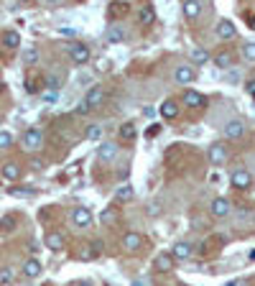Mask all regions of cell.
Returning a JSON list of instances; mask_svg holds the SVG:
<instances>
[{"mask_svg": "<svg viewBox=\"0 0 255 286\" xmlns=\"http://www.w3.org/2000/svg\"><path fill=\"white\" fill-rule=\"evenodd\" d=\"M21 146H23L28 153L41 151V146H44V133H41L39 128H28V131L21 136Z\"/></svg>", "mask_w": 255, "mask_h": 286, "instance_id": "cell-1", "label": "cell"}, {"mask_svg": "<svg viewBox=\"0 0 255 286\" xmlns=\"http://www.w3.org/2000/svg\"><path fill=\"white\" fill-rule=\"evenodd\" d=\"M69 57H71V62L74 64H87L89 62V57H92V51H89V46L87 44H71V49H69Z\"/></svg>", "mask_w": 255, "mask_h": 286, "instance_id": "cell-2", "label": "cell"}, {"mask_svg": "<svg viewBox=\"0 0 255 286\" xmlns=\"http://www.w3.org/2000/svg\"><path fill=\"white\" fill-rule=\"evenodd\" d=\"M102 102H105V90H102L100 84L89 87V90H87V95H84V105H87L89 110H95V108H100Z\"/></svg>", "mask_w": 255, "mask_h": 286, "instance_id": "cell-3", "label": "cell"}, {"mask_svg": "<svg viewBox=\"0 0 255 286\" xmlns=\"http://www.w3.org/2000/svg\"><path fill=\"white\" fill-rule=\"evenodd\" d=\"M230 182H232L235 189H248V187H253V174L248 169H235L232 176H230Z\"/></svg>", "mask_w": 255, "mask_h": 286, "instance_id": "cell-4", "label": "cell"}, {"mask_svg": "<svg viewBox=\"0 0 255 286\" xmlns=\"http://www.w3.org/2000/svg\"><path fill=\"white\" fill-rule=\"evenodd\" d=\"M227 158H230V153H227V148L222 143H212L209 146V161H212V166H225Z\"/></svg>", "mask_w": 255, "mask_h": 286, "instance_id": "cell-5", "label": "cell"}, {"mask_svg": "<svg viewBox=\"0 0 255 286\" xmlns=\"http://www.w3.org/2000/svg\"><path fill=\"white\" fill-rule=\"evenodd\" d=\"M118 151H120V146H118V143L105 141V143H100V148H97V158H100L102 164H110V161L118 156Z\"/></svg>", "mask_w": 255, "mask_h": 286, "instance_id": "cell-6", "label": "cell"}, {"mask_svg": "<svg viewBox=\"0 0 255 286\" xmlns=\"http://www.w3.org/2000/svg\"><path fill=\"white\" fill-rule=\"evenodd\" d=\"M214 31H217V36H220L222 41H230V39L238 36V28H235V23H232L230 18H222V21L214 26Z\"/></svg>", "mask_w": 255, "mask_h": 286, "instance_id": "cell-7", "label": "cell"}, {"mask_svg": "<svg viewBox=\"0 0 255 286\" xmlns=\"http://www.w3.org/2000/svg\"><path fill=\"white\" fill-rule=\"evenodd\" d=\"M174 79H176V84H191L196 79V72H194L191 64H179L174 69Z\"/></svg>", "mask_w": 255, "mask_h": 286, "instance_id": "cell-8", "label": "cell"}, {"mask_svg": "<svg viewBox=\"0 0 255 286\" xmlns=\"http://www.w3.org/2000/svg\"><path fill=\"white\" fill-rule=\"evenodd\" d=\"M191 253H194V245L187 243V240H179V243L171 248V253H169V256H171L174 261H189Z\"/></svg>", "mask_w": 255, "mask_h": 286, "instance_id": "cell-9", "label": "cell"}, {"mask_svg": "<svg viewBox=\"0 0 255 286\" xmlns=\"http://www.w3.org/2000/svg\"><path fill=\"white\" fill-rule=\"evenodd\" d=\"M230 210H232V207H230V200H225V197H214L212 205H209V212H212V217H217V220L227 217Z\"/></svg>", "mask_w": 255, "mask_h": 286, "instance_id": "cell-10", "label": "cell"}, {"mask_svg": "<svg viewBox=\"0 0 255 286\" xmlns=\"http://www.w3.org/2000/svg\"><path fill=\"white\" fill-rule=\"evenodd\" d=\"M71 222H74V227H89V225H92L89 207H74V210H71Z\"/></svg>", "mask_w": 255, "mask_h": 286, "instance_id": "cell-11", "label": "cell"}, {"mask_svg": "<svg viewBox=\"0 0 255 286\" xmlns=\"http://www.w3.org/2000/svg\"><path fill=\"white\" fill-rule=\"evenodd\" d=\"M184 105L191 108V110L204 108V105H207V97H204L202 92H196V90H184Z\"/></svg>", "mask_w": 255, "mask_h": 286, "instance_id": "cell-12", "label": "cell"}, {"mask_svg": "<svg viewBox=\"0 0 255 286\" xmlns=\"http://www.w3.org/2000/svg\"><path fill=\"white\" fill-rule=\"evenodd\" d=\"M123 248L130 251V253L140 251V248H143V235H140V233H133V230L125 233V235H123Z\"/></svg>", "mask_w": 255, "mask_h": 286, "instance_id": "cell-13", "label": "cell"}, {"mask_svg": "<svg viewBox=\"0 0 255 286\" xmlns=\"http://www.w3.org/2000/svg\"><path fill=\"white\" fill-rule=\"evenodd\" d=\"M179 110H181V105H179L176 100H163V105L158 108V113H161L163 120H174V118L179 115Z\"/></svg>", "mask_w": 255, "mask_h": 286, "instance_id": "cell-14", "label": "cell"}, {"mask_svg": "<svg viewBox=\"0 0 255 286\" xmlns=\"http://www.w3.org/2000/svg\"><path fill=\"white\" fill-rule=\"evenodd\" d=\"M125 28L120 26V23H113L107 31H105V39H107V44H123L125 41Z\"/></svg>", "mask_w": 255, "mask_h": 286, "instance_id": "cell-15", "label": "cell"}, {"mask_svg": "<svg viewBox=\"0 0 255 286\" xmlns=\"http://www.w3.org/2000/svg\"><path fill=\"white\" fill-rule=\"evenodd\" d=\"M41 271H44V266H41L39 258H28V261L23 263V276H26V279H39Z\"/></svg>", "mask_w": 255, "mask_h": 286, "instance_id": "cell-16", "label": "cell"}, {"mask_svg": "<svg viewBox=\"0 0 255 286\" xmlns=\"http://www.w3.org/2000/svg\"><path fill=\"white\" fill-rule=\"evenodd\" d=\"M0 174H3V179L15 182V179L21 176V166H18L15 161H5V164H3V169H0Z\"/></svg>", "mask_w": 255, "mask_h": 286, "instance_id": "cell-17", "label": "cell"}, {"mask_svg": "<svg viewBox=\"0 0 255 286\" xmlns=\"http://www.w3.org/2000/svg\"><path fill=\"white\" fill-rule=\"evenodd\" d=\"M46 248H49V251H54V253H59V251L64 248V235H62V233H57V230L46 233Z\"/></svg>", "mask_w": 255, "mask_h": 286, "instance_id": "cell-18", "label": "cell"}, {"mask_svg": "<svg viewBox=\"0 0 255 286\" xmlns=\"http://www.w3.org/2000/svg\"><path fill=\"white\" fill-rule=\"evenodd\" d=\"M0 41H3L5 49H18V46H21V33H18V31H3Z\"/></svg>", "mask_w": 255, "mask_h": 286, "instance_id": "cell-19", "label": "cell"}, {"mask_svg": "<svg viewBox=\"0 0 255 286\" xmlns=\"http://www.w3.org/2000/svg\"><path fill=\"white\" fill-rule=\"evenodd\" d=\"M245 133V123L243 120H230L227 126H225V136L227 138H240Z\"/></svg>", "mask_w": 255, "mask_h": 286, "instance_id": "cell-20", "label": "cell"}, {"mask_svg": "<svg viewBox=\"0 0 255 286\" xmlns=\"http://www.w3.org/2000/svg\"><path fill=\"white\" fill-rule=\"evenodd\" d=\"M202 8H204V3H202V0H187V3L181 5V10H184V15H187V18H196V15L202 13Z\"/></svg>", "mask_w": 255, "mask_h": 286, "instance_id": "cell-21", "label": "cell"}, {"mask_svg": "<svg viewBox=\"0 0 255 286\" xmlns=\"http://www.w3.org/2000/svg\"><path fill=\"white\" fill-rule=\"evenodd\" d=\"M214 67H220V69H230V67H232V54H230V51H220V54H214Z\"/></svg>", "mask_w": 255, "mask_h": 286, "instance_id": "cell-22", "label": "cell"}, {"mask_svg": "<svg viewBox=\"0 0 255 286\" xmlns=\"http://www.w3.org/2000/svg\"><path fill=\"white\" fill-rule=\"evenodd\" d=\"M138 18H140V23L151 26V23L156 21V10H153V5H143V8H140V13H138Z\"/></svg>", "mask_w": 255, "mask_h": 286, "instance_id": "cell-23", "label": "cell"}, {"mask_svg": "<svg viewBox=\"0 0 255 286\" xmlns=\"http://www.w3.org/2000/svg\"><path fill=\"white\" fill-rule=\"evenodd\" d=\"M118 136H120L123 141H135L138 131H135V126H133V123H123V126H120V131H118Z\"/></svg>", "mask_w": 255, "mask_h": 286, "instance_id": "cell-24", "label": "cell"}, {"mask_svg": "<svg viewBox=\"0 0 255 286\" xmlns=\"http://www.w3.org/2000/svg\"><path fill=\"white\" fill-rule=\"evenodd\" d=\"M209 59H212V54L207 49H191V62L194 64H207Z\"/></svg>", "mask_w": 255, "mask_h": 286, "instance_id": "cell-25", "label": "cell"}, {"mask_svg": "<svg viewBox=\"0 0 255 286\" xmlns=\"http://www.w3.org/2000/svg\"><path fill=\"white\" fill-rule=\"evenodd\" d=\"M156 269H158V271H171V269H174V258H171L169 253H161V256L156 258Z\"/></svg>", "mask_w": 255, "mask_h": 286, "instance_id": "cell-26", "label": "cell"}, {"mask_svg": "<svg viewBox=\"0 0 255 286\" xmlns=\"http://www.w3.org/2000/svg\"><path fill=\"white\" fill-rule=\"evenodd\" d=\"M115 200H118V202H128V200H133V184H123V187L115 192Z\"/></svg>", "mask_w": 255, "mask_h": 286, "instance_id": "cell-27", "label": "cell"}, {"mask_svg": "<svg viewBox=\"0 0 255 286\" xmlns=\"http://www.w3.org/2000/svg\"><path fill=\"white\" fill-rule=\"evenodd\" d=\"M36 62H39V51L33 46L23 49V64H36Z\"/></svg>", "mask_w": 255, "mask_h": 286, "instance_id": "cell-28", "label": "cell"}, {"mask_svg": "<svg viewBox=\"0 0 255 286\" xmlns=\"http://www.w3.org/2000/svg\"><path fill=\"white\" fill-rule=\"evenodd\" d=\"M243 57H245V62H255V41L243 44Z\"/></svg>", "mask_w": 255, "mask_h": 286, "instance_id": "cell-29", "label": "cell"}, {"mask_svg": "<svg viewBox=\"0 0 255 286\" xmlns=\"http://www.w3.org/2000/svg\"><path fill=\"white\" fill-rule=\"evenodd\" d=\"M87 138H89V141H100V138H102V126H89Z\"/></svg>", "mask_w": 255, "mask_h": 286, "instance_id": "cell-30", "label": "cell"}, {"mask_svg": "<svg viewBox=\"0 0 255 286\" xmlns=\"http://www.w3.org/2000/svg\"><path fill=\"white\" fill-rule=\"evenodd\" d=\"M13 146V136L8 133V131H0V151H5V148H10Z\"/></svg>", "mask_w": 255, "mask_h": 286, "instance_id": "cell-31", "label": "cell"}, {"mask_svg": "<svg viewBox=\"0 0 255 286\" xmlns=\"http://www.w3.org/2000/svg\"><path fill=\"white\" fill-rule=\"evenodd\" d=\"M59 87H62V79L59 77H46V90H54V92H59Z\"/></svg>", "mask_w": 255, "mask_h": 286, "instance_id": "cell-32", "label": "cell"}, {"mask_svg": "<svg viewBox=\"0 0 255 286\" xmlns=\"http://www.w3.org/2000/svg\"><path fill=\"white\" fill-rule=\"evenodd\" d=\"M41 100L51 105V102H57V100H59V92H54V90H44V92H41Z\"/></svg>", "mask_w": 255, "mask_h": 286, "instance_id": "cell-33", "label": "cell"}, {"mask_svg": "<svg viewBox=\"0 0 255 286\" xmlns=\"http://www.w3.org/2000/svg\"><path fill=\"white\" fill-rule=\"evenodd\" d=\"M13 281V269H0V284H10Z\"/></svg>", "mask_w": 255, "mask_h": 286, "instance_id": "cell-34", "label": "cell"}, {"mask_svg": "<svg viewBox=\"0 0 255 286\" xmlns=\"http://www.w3.org/2000/svg\"><path fill=\"white\" fill-rule=\"evenodd\" d=\"M225 82H227V84H240V74H238L235 69H230L227 74H225Z\"/></svg>", "mask_w": 255, "mask_h": 286, "instance_id": "cell-35", "label": "cell"}, {"mask_svg": "<svg viewBox=\"0 0 255 286\" xmlns=\"http://www.w3.org/2000/svg\"><path fill=\"white\" fill-rule=\"evenodd\" d=\"M102 222H105V225L115 222V210H105V212H102Z\"/></svg>", "mask_w": 255, "mask_h": 286, "instance_id": "cell-36", "label": "cell"}, {"mask_svg": "<svg viewBox=\"0 0 255 286\" xmlns=\"http://www.w3.org/2000/svg\"><path fill=\"white\" fill-rule=\"evenodd\" d=\"M97 69L107 72V69H110V62H107V59H100V62H97Z\"/></svg>", "mask_w": 255, "mask_h": 286, "instance_id": "cell-37", "label": "cell"}, {"mask_svg": "<svg viewBox=\"0 0 255 286\" xmlns=\"http://www.w3.org/2000/svg\"><path fill=\"white\" fill-rule=\"evenodd\" d=\"M31 169L41 171V169H44V161H41V158H33V161H31Z\"/></svg>", "mask_w": 255, "mask_h": 286, "instance_id": "cell-38", "label": "cell"}, {"mask_svg": "<svg viewBox=\"0 0 255 286\" xmlns=\"http://www.w3.org/2000/svg\"><path fill=\"white\" fill-rule=\"evenodd\" d=\"M245 90H248V92H250V95H255V79H250V82H248V84H245Z\"/></svg>", "mask_w": 255, "mask_h": 286, "instance_id": "cell-39", "label": "cell"}, {"mask_svg": "<svg viewBox=\"0 0 255 286\" xmlns=\"http://www.w3.org/2000/svg\"><path fill=\"white\" fill-rule=\"evenodd\" d=\"M77 113H79V115H84V113H89V108H87V105H84V102H82V105H79V108H77Z\"/></svg>", "mask_w": 255, "mask_h": 286, "instance_id": "cell-40", "label": "cell"}, {"mask_svg": "<svg viewBox=\"0 0 255 286\" xmlns=\"http://www.w3.org/2000/svg\"><path fill=\"white\" fill-rule=\"evenodd\" d=\"M130 286H148V281H143V279H135Z\"/></svg>", "mask_w": 255, "mask_h": 286, "instance_id": "cell-41", "label": "cell"}, {"mask_svg": "<svg viewBox=\"0 0 255 286\" xmlns=\"http://www.w3.org/2000/svg\"><path fill=\"white\" fill-rule=\"evenodd\" d=\"M225 286H240V281H227Z\"/></svg>", "mask_w": 255, "mask_h": 286, "instance_id": "cell-42", "label": "cell"}, {"mask_svg": "<svg viewBox=\"0 0 255 286\" xmlns=\"http://www.w3.org/2000/svg\"><path fill=\"white\" fill-rule=\"evenodd\" d=\"M250 28H253V31H255V15H253V23H250Z\"/></svg>", "mask_w": 255, "mask_h": 286, "instance_id": "cell-43", "label": "cell"}]
</instances>
